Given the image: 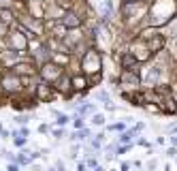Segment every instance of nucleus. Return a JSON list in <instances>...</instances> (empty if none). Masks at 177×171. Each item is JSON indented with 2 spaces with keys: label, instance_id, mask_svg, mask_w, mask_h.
Here are the masks:
<instances>
[{
  "label": "nucleus",
  "instance_id": "nucleus-15",
  "mask_svg": "<svg viewBox=\"0 0 177 171\" xmlns=\"http://www.w3.org/2000/svg\"><path fill=\"white\" fill-rule=\"evenodd\" d=\"M94 98H96V101H100L103 105H107V103H111V94H109L107 90H103V88H98V90L94 92Z\"/></svg>",
  "mask_w": 177,
  "mask_h": 171
},
{
  "label": "nucleus",
  "instance_id": "nucleus-11",
  "mask_svg": "<svg viewBox=\"0 0 177 171\" xmlns=\"http://www.w3.org/2000/svg\"><path fill=\"white\" fill-rule=\"evenodd\" d=\"M118 64H119V69H130V71H139V64H141V62L137 60V56H134V54H132L130 49H126V51H122V54H119Z\"/></svg>",
  "mask_w": 177,
  "mask_h": 171
},
{
  "label": "nucleus",
  "instance_id": "nucleus-13",
  "mask_svg": "<svg viewBox=\"0 0 177 171\" xmlns=\"http://www.w3.org/2000/svg\"><path fill=\"white\" fill-rule=\"evenodd\" d=\"M0 22L11 28V26L17 22V13L13 11L11 7H0Z\"/></svg>",
  "mask_w": 177,
  "mask_h": 171
},
{
  "label": "nucleus",
  "instance_id": "nucleus-20",
  "mask_svg": "<svg viewBox=\"0 0 177 171\" xmlns=\"http://www.w3.org/2000/svg\"><path fill=\"white\" fill-rule=\"evenodd\" d=\"M109 131H115V133H122V131H126V124L124 122H115L109 126Z\"/></svg>",
  "mask_w": 177,
  "mask_h": 171
},
{
  "label": "nucleus",
  "instance_id": "nucleus-8",
  "mask_svg": "<svg viewBox=\"0 0 177 171\" xmlns=\"http://www.w3.org/2000/svg\"><path fill=\"white\" fill-rule=\"evenodd\" d=\"M118 84H122V88H124V90H137V88H141V77H139V71L119 69Z\"/></svg>",
  "mask_w": 177,
  "mask_h": 171
},
{
  "label": "nucleus",
  "instance_id": "nucleus-5",
  "mask_svg": "<svg viewBox=\"0 0 177 171\" xmlns=\"http://www.w3.org/2000/svg\"><path fill=\"white\" fill-rule=\"evenodd\" d=\"M2 41L7 43V47L15 49V51H22V54H26V51H28V45H30V39L24 34V30H19L17 24H13L11 28L7 30V34H4Z\"/></svg>",
  "mask_w": 177,
  "mask_h": 171
},
{
  "label": "nucleus",
  "instance_id": "nucleus-23",
  "mask_svg": "<svg viewBox=\"0 0 177 171\" xmlns=\"http://www.w3.org/2000/svg\"><path fill=\"white\" fill-rule=\"evenodd\" d=\"M51 133H53V137H56V139H62V137H64V131H62V128H53Z\"/></svg>",
  "mask_w": 177,
  "mask_h": 171
},
{
  "label": "nucleus",
  "instance_id": "nucleus-21",
  "mask_svg": "<svg viewBox=\"0 0 177 171\" xmlns=\"http://www.w3.org/2000/svg\"><path fill=\"white\" fill-rule=\"evenodd\" d=\"M166 156H169V158H173V156H177V146L169 148V150H166Z\"/></svg>",
  "mask_w": 177,
  "mask_h": 171
},
{
  "label": "nucleus",
  "instance_id": "nucleus-10",
  "mask_svg": "<svg viewBox=\"0 0 177 171\" xmlns=\"http://www.w3.org/2000/svg\"><path fill=\"white\" fill-rule=\"evenodd\" d=\"M24 58V54L22 51H15V49L7 47V49H0V66L2 69H11L15 62H19Z\"/></svg>",
  "mask_w": 177,
  "mask_h": 171
},
{
  "label": "nucleus",
  "instance_id": "nucleus-2",
  "mask_svg": "<svg viewBox=\"0 0 177 171\" xmlns=\"http://www.w3.org/2000/svg\"><path fill=\"white\" fill-rule=\"evenodd\" d=\"M103 69H105V58H103V51H98L94 45L85 49L81 54V73L88 77L90 86L100 81L103 77Z\"/></svg>",
  "mask_w": 177,
  "mask_h": 171
},
{
  "label": "nucleus",
  "instance_id": "nucleus-22",
  "mask_svg": "<svg viewBox=\"0 0 177 171\" xmlns=\"http://www.w3.org/2000/svg\"><path fill=\"white\" fill-rule=\"evenodd\" d=\"M166 133L169 135H177V124H169V126H166Z\"/></svg>",
  "mask_w": 177,
  "mask_h": 171
},
{
  "label": "nucleus",
  "instance_id": "nucleus-1",
  "mask_svg": "<svg viewBox=\"0 0 177 171\" xmlns=\"http://www.w3.org/2000/svg\"><path fill=\"white\" fill-rule=\"evenodd\" d=\"M177 15V0H149L147 2V17L145 24L152 28H164Z\"/></svg>",
  "mask_w": 177,
  "mask_h": 171
},
{
  "label": "nucleus",
  "instance_id": "nucleus-19",
  "mask_svg": "<svg viewBox=\"0 0 177 171\" xmlns=\"http://www.w3.org/2000/svg\"><path fill=\"white\" fill-rule=\"evenodd\" d=\"M26 141H28V137H22V135H13V143L17 148H24Z\"/></svg>",
  "mask_w": 177,
  "mask_h": 171
},
{
  "label": "nucleus",
  "instance_id": "nucleus-7",
  "mask_svg": "<svg viewBox=\"0 0 177 171\" xmlns=\"http://www.w3.org/2000/svg\"><path fill=\"white\" fill-rule=\"evenodd\" d=\"M32 94H34V98L38 101V103H51L53 98L60 96L58 92H56V88H53V84H49V81H45V79L36 81Z\"/></svg>",
  "mask_w": 177,
  "mask_h": 171
},
{
  "label": "nucleus",
  "instance_id": "nucleus-17",
  "mask_svg": "<svg viewBox=\"0 0 177 171\" xmlns=\"http://www.w3.org/2000/svg\"><path fill=\"white\" fill-rule=\"evenodd\" d=\"M56 116H58V120H56V124H58V126H66V124L71 122V118H68V116H66V113H56Z\"/></svg>",
  "mask_w": 177,
  "mask_h": 171
},
{
  "label": "nucleus",
  "instance_id": "nucleus-6",
  "mask_svg": "<svg viewBox=\"0 0 177 171\" xmlns=\"http://www.w3.org/2000/svg\"><path fill=\"white\" fill-rule=\"evenodd\" d=\"M64 71H66V66L58 64L56 60H47V62H43V64H38V79H45L49 84H53Z\"/></svg>",
  "mask_w": 177,
  "mask_h": 171
},
{
  "label": "nucleus",
  "instance_id": "nucleus-24",
  "mask_svg": "<svg viewBox=\"0 0 177 171\" xmlns=\"http://www.w3.org/2000/svg\"><path fill=\"white\" fill-rule=\"evenodd\" d=\"M15 122L17 124H26L28 122V116H15Z\"/></svg>",
  "mask_w": 177,
  "mask_h": 171
},
{
  "label": "nucleus",
  "instance_id": "nucleus-3",
  "mask_svg": "<svg viewBox=\"0 0 177 171\" xmlns=\"http://www.w3.org/2000/svg\"><path fill=\"white\" fill-rule=\"evenodd\" d=\"M0 92L4 96H15L19 92H26V86H24V77H19L17 73H13L11 69H4L0 73Z\"/></svg>",
  "mask_w": 177,
  "mask_h": 171
},
{
  "label": "nucleus",
  "instance_id": "nucleus-28",
  "mask_svg": "<svg viewBox=\"0 0 177 171\" xmlns=\"http://www.w3.org/2000/svg\"><path fill=\"white\" fill-rule=\"evenodd\" d=\"M156 167H158V163H156V160H149V163H147V169H156Z\"/></svg>",
  "mask_w": 177,
  "mask_h": 171
},
{
  "label": "nucleus",
  "instance_id": "nucleus-12",
  "mask_svg": "<svg viewBox=\"0 0 177 171\" xmlns=\"http://www.w3.org/2000/svg\"><path fill=\"white\" fill-rule=\"evenodd\" d=\"M71 86H73V92H81V94H85L90 81H88V77H85L83 73H77V75H71Z\"/></svg>",
  "mask_w": 177,
  "mask_h": 171
},
{
  "label": "nucleus",
  "instance_id": "nucleus-14",
  "mask_svg": "<svg viewBox=\"0 0 177 171\" xmlns=\"http://www.w3.org/2000/svg\"><path fill=\"white\" fill-rule=\"evenodd\" d=\"M137 135V131L134 128H126V131H122V133L118 135V143H132V137Z\"/></svg>",
  "mask_w": 177,
  "mask_h": 171
},
{
  "label": "nucleus",
  "instance_id": "nucleus-9",
  "mask_svg": "<svg viewBox=\"0 0 177 171\" xmlns=\"http://www.w3.org/2000/svg\"><path fill=\"white\" fill-rule=\"evenodd\" d=\"M60 24L64 26V28H68V30H79L83 26V17L75 9H66L64 15L60 17Z\"/></svg>",
  "mask_w": 177,
  "mask_h": 171
},
{
  "label": "nucleus",
  "instance_id": "nucleus-25",
  "mask_svg": "<svg viewBox=\"0 0 177 171\" xmlns=\"http://www.w3.org/2000/svg\"><path fill=\"white\" fill-rule=\"evenodd\" d=\"M85 167H98V160L96 158H88L85 160Z\"/></svg>",
  "mask_w": 177,
  "mask_h": 171
},
{
  "label": "nucleus",
  "instance_id": "nucleus-18",
  "mask_svg": "<svg viewBox=\"0 0 177 171\" xmlns=\"http://www.w3.org/2000/svg\"><path fill=\"white\" fill-rule=\"evenodd\" d=\"M71 122L75 128H83L85 126V122H83V116H79V113H75V118H71Z\"/></svg>",
  "mask_w": 177,
  "mask_h": 171
},
{
  "label": "nucleus",
  "instance_id": "nucleus-16",
  "mask_svg": "<svg viewBox=\"0 0 177 171\" xmlns=\"http://www.w3.org/2000/svg\"><path fill=\"white\" fill-rule=\"evenodd\" d=\"M105 113H98V111H94V113H92V124H96V126H103V124H105Z\"/></svg>",
  "mask_w": 177,
  "mask_h": 171
},
{
  "label": "nucleus",
  "instance_id": "nucleus-29",
  "mask_svg": "<svg viewBox=\"0 0 177 171\" xmlns=\"http://www.w3.org/2000/svg\"><path fill=\"white\" fill-rule=\"evenodd\" d=\"M38 131H41V133H49V126L47 124H43V126H38Z\"/></svg>",
  "mask_w": 177,
  "mask_h": 171
},
{
  "label": "nucleus",
  "instance_id": "nucleus-4",
  "mask_svg": "<svg viewBox=\"0 0 177 171\" xmlns=\"http://www.w3.org/2000/svg\"><path fill=\"white\" fill-rule=\"evenodd\" d=\"M141 77V84L145 88H156V86H162V79H164V66L160 64V60L154 56V62H149L143 73L139 75Z\"/></svg>",
  "mask_w": 177,
  "mask_h": 171
},
{
  "label": "nucleus",
  "instance_id": "nucleus-27",
  "mask_svg": "<svg viewBox=\"0 0 177 171\" xmlns=\"http://www.w3.org/2000/svg\"><path fill=\"white\" fill-rule=\"evenodd\" d=\"M132 128H134V131H137V133H139V131H143V128H145V124H143V122H139V124H134V126H132Z\"/></svg>",
  "mask_w": 177,
  "mask_h": 171
},
{
  "label": "nucleus",
  "instance_id": "nucleus-26",
  "mask_svg": "<svg viewBox=\"0 0 177 171\" xmlns=\"http://www.w3.org/2000/svg\"><path fill=\"white\" fill-rule=\"evenodd\" d=\"M0 135H2V139H9V137H11V133L4 131V128H0Z\"/></svg>",
  "mask_w": 177,
  "mask_h": 171
}]
</instances>
